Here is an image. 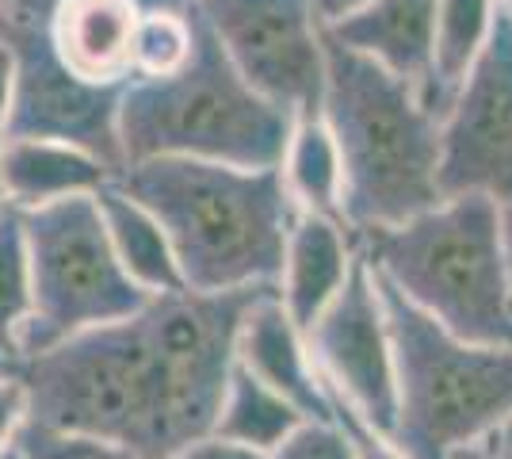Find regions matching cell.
Wrapping results in <instances>:
<instances>
[{"label":"cell","mask_w":512,"mask_h":459,"mask_svg":"<svg viewBox=\"0 0 512 459\" xmlns=\"http://www.w3.org/2000/svg\"><path fill=\"white\" fill-rule=\"evenodd\" d=\"M161 222L180 280L199 295L276 287L287 230L299 215L276 169L150 157L115 176Z\"/></svg>","instance_id":"cell-1"},{"label":"cell","mask_w":512,"mask_h":459,"mask_svg":"<svg viewBox=\"0 0 512 459\" xmlns=\"http://www.w3.org/2000/svg\"><path fill=\"white\" fill-rule=\"evenodd\" d=\"M321 123L341 153L352 238L402 226L440 203V115L421 88L325 35Z\"/></svg>","instance_id":"cell-2"},{"label":"cell","mask_w":512,"mask_h":459,"mask_svg":"<svg viewBox=\"0 0 512 459\" xmlns=\"http://www.w3.org/2000/svg\"><path fill=\"white\" fill-rule=\"evenodd\" d=\"M375 284L394 349L390 440L409 459H501L512 425V349L459 341L379 272Z\"/></svg>","instance_id":"cell-3"},{"label":"cell","mask_w":512,"mask_h":459,"mask_svg":"<svg viewBox=\"0 0 512 459\" xmlns=\"http://www.w3.org/2000/svg\"><path fill=\"white\" fill-rule=\"evenodd\" d=\"M192 27L184 66L165 77H134L119 92L115 138L123 169L150 157L276 169L295 119L249 88L195 4Z\"/></svg>","instance_id":"cell-4"},{"label":"cell","mask_w":512,"mask_h":459,"mask_svg":"<svg viewBox=\"0 0 512 459\" xmlns=\"http://www.w3.org/2000/svg\"><path fill=\"white\" fill-rule=\"evenodd\" d=\"M356 245L383 280L451 337L512 349V268L493 199H440L402 226L363 234Z\"/></svg>","instance_id":"cell-5"},{"label":"cell","mask_w":512,"mask_h":459,"mask_svg":"<svg viewBox=\"0 0 512 459\" xmlns=\"http://www.w3.org/2000/svg\"><path fill=\"white\" fill-rule=\"evenodd\" d=\"M16 379L27 394L23 421L111 440L138 459L172 452L165 372L142 310L23 356Z\"/></svg>","instance_id":"cell-6"},{"label":"cell","mask_w":512,"mask_h":459,"mask_svg":"<svg viewBox=\"0 0 512 459\" xmlns=\"http://www.w3.org/2000/svg\"><path fill=\"white\" fill-rule=\"evenodd\" d=\"M92 196L20 211L31 268V322L20 337L23 356L81 329L123 322L150 303V295L115 261Z\"/></svg>","instance_id":"cell-7"},{"label":"cell","mask_w":512,"mask_h":459,"mask_svg":"<svg viewBox=\"0 0 512 459\" xmlns=\"http://www.w3.org/2000/svg\"><path fill=\"white\" fill-rule=\"evenodd\" d=\"M276 287H245L222 295L172 291L153 295L142 306V322L150 333L169 398L172 452L199 437H211L222 394L237 364V329L245 310Z\"/></svg>","instance_id":"cell-8"},{"label":"cell","mask_w":512,"mask_h":459,"mask_svg":"<svg viewBox=\"0 0 512 459\" xmlns=\"http://www.w3.org/2000/svg\"><path fill=\"white\" fill-rule=\"evenodd\" d=\"M226 58L295 123L318 119L325 92V27L310 0H195Z\"/></svg>","instance_id":"cell-9"},{"label":"cell","mask_w":512,"mask_h":459,"mask_svg":"<svg viewBox=\"0 0 512 459\" xmlns=\"http://www.w3.org/2000/svg\"><path fill=\"white\" fill-rule=\"evenodd\" d=\"M440 199L512 203V16L497 4L490 39L440 119Z\"/></svg>","instance_id":"cell-10"},{"label":"cell","mask_w":512,"mask_h":459,"mask_svg":"<svg viewBox=\"0 0 512 459\" xmlns=\"http://www.w3.org/2000/svg\"><path fill=\"white\" fill-rule=\"evenodd\" d=\"M306 349L325 391L390 437L398 406L394 349H390L379 284L360 245L341 291L306 329Z\"/></svg>","instance_id":"cell-11"},{"label":"cell","mask_w":512,"mask_h":459,"mask_svg":"<svg viewBox=\"0 0 512 459\" xmlns=\"http://www.w3.org/2000/svg\"><path fill=\"white\" fill-rule=\"evenodd\" d=\"M0 43L12 50V108L0 138H58L96 153L104 165L123 173V153L115 138V108L123 88H88L65 73L43 31H0Z\"/></svg>","instance_id":"cell-12"},{"label":"cell","mask_w":512,"mask_h":459,"mask_svg":"<svg viewBox=\"0 0 512 459\" xmlns=\"http://www.w3.org/2000/svg\"><path fill=\"white\" fill-rule=\"evenodd\" d=\"M138 0H54L43 16L46 50L88 88H123L134 81Z\"/></svg>","instance_id":"cell-13"},{"label":"cell","mask_w":512,"mask_h":459,"mask_svg":"<svg viewBox=\"0 0 512 459\" xmlns=\"http://www.w3.org/2000/svg\"><path fill=\"white\" fill-rule=\"evenodd\" d=\"M237 368L283 394L306 421H333V402L314 372V360L291 314L279 303V291H264L241 318L237 329Z\"/></svg>","instance_id":"cell-14"},{"label":"cell","mask_w":512,"mask_h":459,"mask_svg":"<svg viewBox=\"0 0 512 459\" xmlns=\"http://www.w3.org/2000/svg\"><path fill=\"white\" fill-rule=\"evenodd\" d=\"M436 8H440V0H367L352 16L325 27V35L333 43L379 62L394 77L417 85L421 100H425Z\"/></svg>","instance_id":"cell-15"},{"label":"cell","mask_w":512,"mask_h":459,"mask_svg":"<svg viewBox=\"0 0 512 459\" xmlns=\"http://www.w3.org/2000/svg\"><path fill=\"white\" fill-rule=\"evenodd\" d=\"M107 180H115V169L73 142L0 138V188L16 211H35L69 196H92Z\"/></svg>","instance_id":"cell-16"},{"label":"cell","mask_w":512,"mask_h":459,"mask_svg":"<svg viewBox=\"0 0 512 459\" xmlns=\"http://www.w3.org/2000/svg\"><path fill=\"white\" fill-rule=\"evenodd\" d=\"M352 257H356V238L348 226L321 219V215H306V211L295 215L291 230H287L276 291L283 310L291 314V322L302 333L341 291Z\"/></svg>","instance_id":"cell-17"},{"label":"cell","mask_w":512,"mask_h":459,"mask_svg":"<svg viewBox=\"0 0 512 459\" xmlns=\"http://www.w3.org/2000/svg\"><path fill=\"white\" fill-rule=\"evenodd\" d=\"M92 199H96V211L104 222L107 245L130 280L150 299L184 291V280H180V268H176V257H172V245L161 230V222L153 219L138 199H130L119 188V180H107Z\"/></svg>","instance_id":"cell-18"},{"label":"cell","mask_w":512,"mask_h":459,"mask_svg":"<svg viewBox=\"0 0 512 459\" xmlns=\"http://www.w3.org/2000/svg\"><path fill=\"white\" fill-rule=\"evenodd\" d=\"M493 16H497V0H440L436 31H432V66H428L425 85L428 111H436L440 119L490 39Z\"/></svg>","instance_id":"cell-19"},{"label":"cell","mask_w":512,"mask_h":459,"mask_svg":"<svg viewBox=\"0 0 512 459\" xmlns=\"http://www.w3.org/2000/svg\"><path fill=\"white\" fill-rule=\"evenodd\" d=\"M279 176L287 184V196L295 199V207L306 215H321V219H333L344 226L341 211V153L329 127L318 119H299L291 127L287 138V150L279 161Z\"/></svg>","instance_id":"cell-20"},{"label":"cell","mask_w":512,"mask_h":459,"mask_svg":"<svg viewBox=\"0 0 512 459\" xmlns=\"http://www.w3.org/2000/svg\"><path fill=\"white\" fill-rule=\"evenodd\" d=\"M302 421H306V417H302L283 394H276L272 387H264L260 379H253L245 368L234 364L211 433L222 440H234V444H245V448H256V452H264V456H272L279 444L299 429Z\"/></svg>","instance_id":"cell-21"},{"label":"cell","mask_w":512,"mask_h":459,"mask_svg":"<svg viewBox=\"0 0 512 459\" xmlns=\"http://www.w3.org/2000/svg\"><path fill=\"white\" fill-rule=\"evenodd\" d=\"M31 322V268L23 245V219L16 207L0 211V375H16L20 337Z\"/></svg>","instance_id":"cell-22"},{"label":"cell","mask_w":512,"mask_h":459,"mask_svg":"<svg viewBox=\"0 0 512 459\" xmlns=\"http://www.w3.org/2000/svg\"><path fill=\"white\" fill-rule=\"evenodd\" d=\"M192 8H157L142 12L134 35V77H165L180 69L192 54Z\"/></svg>","instance_id":"cell-23"},{"label":"cell","mask_w":512,"mask_h":459,"mask_svg":"<svg viewBox=\"0 0 512 459\" xmlns=\"http://www.w3.org/2000/svg\"><path fill=\"white\" fill-rule=\"evenodd\" d=\"M16 459H138L123 444H111L85 433H65V429H46L35 421H23L16 429Z\"/></svg>","instance_id":"cell-24"},{"label":"cell","mask_w":512,"mask_h":459,"mask_svg":"<svg viewBox=\"0 0 512 459\" xmlns=\"http://www.w3.org/2000/svg\"><path fill=\"white\" fill-rule=\"evenodd\" d=\"M268 459H356L333 421H302Z\"/></svg>","instance_id":"cell-25"},{"label":"cell","mask_w":512,"mask_h":459,"mask_svg":"<svg viewBox=\"0 0 512 459\" xmlns=\"http://www.w3.org/2000/svg\"><path fill=\"white\" fill-rule=\"evenodd\" d=\"M329 402H333V425L344 433V440L352 444V456L356 459H409L394 440L379 433L371 421H363L352 406H344L341 398H333L329 394Z\"/></svg>","instance_id":"cell-26"},{"label":"cell","mask_w":512,"mask_h":459,"mask_svg":"<svg viewBox=\"0 0 512 459\" xmlns=\"http://www.w3.org/2000/svg\"><path fill=\"white\" fill-rule=\"evenodd\" d=\"M54 0H0V31H43V16ZM142 12H157V8H192L195 0H138Z\"/></svg>","instance_id":"cell-27"},{"label":"cell","mask_w":512,"mask_h":459,"mask_svg":"<svg viewBox=\"0 0 512 459\" xmlns=\"http://www.w3.org/2000/svg\"><path fill=\"white\" fill-rule=\"evenodd\" d=\"M27 417V394H23V383L16 375H0V456L12 448L16 440V429Z\"/></svg>","instance_id":"cell-28"},{"label":"cell","mask_w":512,"mask_h":459,"mask_svg":"<svg viewBox=\"0 0 512 459\" xmlns=\"http://www.w3.org/2000/svg\"><path fill=\"white\" fill-rule=\"evenodd\" d=\"M165 459H268L264 452L256 448H245V444H234V440H222V437H199L184 448L169 452Z\"/></svg>","instance_id":"cell-29"},{"label":"cell","mask_w":512,"mask_h":459,"mask_svg":"<svg viewBox=\"0 0 512 459\" xmlns=\"http://www.w3.org/2000/svg\"><path fill=\"white\" fill-rule=\"evenodd\" d=\"M367 0H310V8H314V16H318L321 27H333V23H341L344 16H352L356 8H363Z\"/></svg>","instance_id":"cell-30"},{"label":"cell","mask_w":512,"mask_h":459,"mask_svg":"<svg viewBox=\"0 0 512 459\" xmlns=\"http://www.w3.org/2000/svg\"><path fill=\"white\" fill-rule=\"evenodd\" d=\"M12 77H16V66H12V50L0 43V134H4V123H8V108H12Z\"/></svg>","instance_id":"cell-31"},{"label":"cell","mask_w":512,"mask_h":459,"mask_svg":"<svg viewBox=\"0 0 512 459\" xmlns=\"http://www.w3.org/2000/svg\"><path fill=\"white\" fill-rule=\"evenodd\" d=\"M501 226H505V249H509V268H512V203L501 207Z\"/></svg>","instance_id":"cell-32"},{"label":"cell","mask_w":512,"mask_h":459,"mask_svg":"<svg viewBox=\"0 0 512 459\" xmlns=\"http://www.w3.org/2000/svg\"><path fill=\"white\" fill-rule=\"evenodd\" d=\"M509 452H512V425H509V429H505V452H501V459L509 456Z\"/></svg>","instance_id":"cell-33"},{"label":"cell","mask_w":512,"mask_h":459,"mask_svg":"<svg viewBox=\"0 0 512 459\" xmlns=\"http://www.w3.org/2000/svg\"><path fill=\"white\" fill-rule=\"evenodd\" d=\"M497 4H501V8H505V12L512 16V0H497Z\"/></svg>","instance_id":"cell-34"},{"label":"cell","mask_w":512,"mask_h":459,"mask_svg":"<svg viewBox=\"0 0 512 459\" xmlns=\"http://www.w3.org/2000/svg\"><path fill=\"white\" fill-rule=\"evenodd\" d=\"M0 459H16V448H8V452H4Z\"/></svg>","instance_id":"cell-35"},{"label":"cell","mask_w":512,"mask_h":459,"mask_svg":"<svg viewBox=\"0 0 512 459\" xmlns=\"http://www.w3.org/2000/svg\"><path fill=\"white\" fill-rule=\"evenodd\" d=\"M4 207H8V199H4V188H0V211H4Z\"/></svg>","instance_id":"cell-36"},{"label":"cell","mask_w":512,"mask_h":459,"mask_svg":"<svg viewBox=\"0 0 512 459\" xmlns=\"http://www.w3.org/2000/svg\"><path fill=\"white\" fill-rule=\"evenodd\" d=\"M505 459H512V452H509V456H505Z\"/></svg>","instance_id":"cell-37"}]
</instances>
